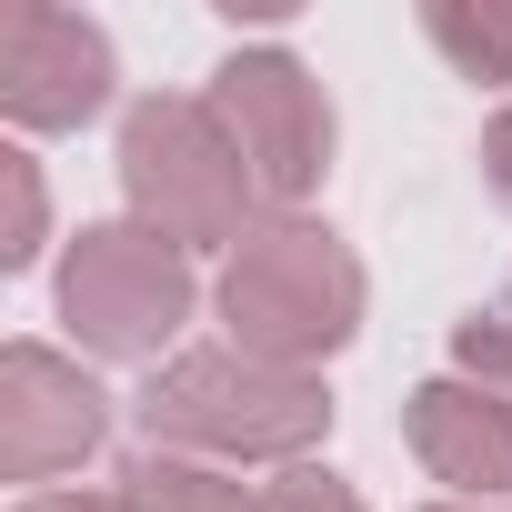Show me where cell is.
Listing matches in <instances>:
<instances>
[{
    "mask_svg": "<svg viewBox=\"0 0 512 512\" xmlns=\"http://www.w3.org/2000/svg\"><path fill=\"white\" fill-rule=\"evenodd\" d=\"M201 101L221 111V131L251 161V191L262 201H302L332 171V101L292 51H231Z\"/></svg>",
    "mask_w": 512,
    "mask_h": 512,
    "instance_id": "5b68a950",
    "label": "cell"
},
{
    "mask_svg": "<svg viewBox=\"0 0 512 512\" xmlns=\"http://www.w3.org/2000/svg\"><path fill=\"white\" fill-rule=\"evenodd\" d=\"M121 512H262V492H241L231 472H211L191 452H141L121 472Z\"/></svg>",
    "mask_w": 512,
    "mask_h": 512,
    "instance_id": "9c48e42d",
    "label": "cell"
},
{
    "mask_svg": "<svg viewBox=\"0 0 512 512\" xmlns=\"http://www.w3.org/2000/svg\"><path fill=\"white\" fill-rule=\"evenodd\" d=\"M402 432H412V452H422L432 482H452L472 502H502L512 492V402L492 382H472V372L422 382L412 412H402Z\"/></svg>",
    "mask_w": 512,
    "mask_h": 512,
    "instance_id": "ba28073f",
    "label": "cell"
},
{
    "mask_svg": "<svg viewBox=\"0 0 512 512\" xmlns=\"http://www.w3.org/2000/svg\"><path fill=\"white\" fill-rule=\"evenodd\" d=\"M21 512H121V492H31Z\"/></svg>",
    "mask_w": 512,
    "mask_h": 512,
    "instance_id": "9a60e30c",
    "label": "cell"
},
{
    "mask_svg": "<svg viewBox=\"0 0 512 512\" xmlns=\"http://www.w3.org/2000/svg\"><path fill=\"white\" fill-rule=\"evenodd\" d=\"M31 262H41V161L0 151V272H31Z\"/></svg>",
    "mask_w": 512,
    "mask_h": 512,
    "instance_id": "8fae6325",
    "label": "cell"
},
{
    "mask_svg": "<svg viewBox=\"0 0 512 512\" xmlns=\"http://www.w3.org/2000/svg\"><path fill=\"white\" fill-rule=\"evenodd\" d=\"M262 512H362V492L342 472H282V482H262Z\"/></svg>",
    "mask_w": 512,
    "mask_h": 512,
    "instance_id": "4fadbf2b",
    "label": "cell"
},
{
    "mask_svg": "<svg viewBox=\"0 0 512 512\" xmlns=\"http://www.w3.org/2000/svg\"><path fill=\"white\" fill-rule=\"evenodd\" d=\"M221 322H231V352H251V362H282V372L332 362L362 332V262H352V241L322 231V221H292V211L262 221L221 262Z\"/></svg>",
    "mask_w": 512,
    "mask_h": 512,
    "instance_id": "7a4b0ae2",
    "label": "cell"
},
{
    "mask_svg": "<svg viewBox=\"0 0 512 512\" xmlns=\"http://www.w3.org/2000/svg\"><path fill=\"white\" fill-rule=\"evenodd\" d=\"M442 512H462V502H442Z\"/></svg>",
    "mask_w": 512,
    "mask_h": 512,
    "instance_id": "2e32d148",
    "label": "cell"
},
{
    "mask_svg": "<svg viewBox=\"0 0 512 512\" xmlns=\"http://www.w3.org/2000/svg\"><path fill=\"white\" fill-rule=\"evenodd\" d=\"M422 31L462 81H502L512 91V0H422Z\"/></svg>",
    "mask_w": 512,
    "mask_h": 512,
    "instance_id": "30bf717a",
    "label": "cell"
},
{
    "mask_svg": "<svg viewBox=\"0 0 512 512\" xmlns=\"http://www.w3.org/2000/svg\"><path fill=\"white\" fill-rule=\"evenodd\" d=\"M111 101V41L81 11H51V0H21L0 11V111L21 131H81Z\"/></svg>",
    "mask_w": 512,
    "mask_h": 512,
    "instance_id": "8992f818",
    "label": "cell"
},
{
    "mask_svg": "<svg viewBox=\"0 0 512 512\" xmlns=\"http://www.w3.org/2000/svg\"><path fill=\"white\" fill-rule=\"evenodd\" d=\"M482 181H492V191L512 201V111H502V121L482 131Z\"/></svg>",
    "mask_w": 512,
    "mask_h": 512,
    "instance_id": "5bb4252c",
    "label": "cell"
},
{
    "mask_svg": "<svg viewBox=\"0 0 512 512\" xmlns=\"http://www.w3.org/2000/svg\"><path fill=\"white\" fill-rule=\"evenodd\" d=\"M101 432H111V402L81 362H61L51 342L0 352V472L11 482H51V472L91 462Z\"/></svg>",
    "mask_w": 512,
    "mask_h": 512,
    "instance_id": "52a82bcc",
    "label": "cell"
},
{
    "mask_svg": "<svg viewBox=\"0 0 512 512\" xmlns=\"http://www.w3.org/2000/svg\"><path fill=\"white\" fill-rule=\"evenodd\" d=\"M452 362L472 372V382H492V392H512V282L472 312V322H452Z\"/></svg>",
    "mask_w": 512,
    "mask_h": 512,
    "instance_id": "7c38bea8",
    "label": "cell"
},
{
    "mask_svg": "<svg viewBox=\"0 0 512 512\" xmlns=\"http://www.w3.org/2000/svg\"><path fill=\"white\" fill-rule=\"evenodd\" d=\"M121 191H131V221H151L161 241L181 251H211V241H251V161L231 151L221 111L211 101H181V91H151L131 101L121 121Z\"/></svg>",
    "mask_w": 512,
    "mask_h": 512,
    "instance_id": "3957f363",
    "label": "cell"
},
{
    "mask_svg": "<svg viewBox=\"0 0 512 512\" xmlns=\"http://www.w3.org/2000/svg\"><path fill=\"white\" fill-rule=\"evenodd\" d=\"M61 322L101 362H161V342L191 322V251L151 221H91L61 262Z\"/></svg>",
    "mask_w": 512,
    "mask_h": 512,
    "instance_id": "277c9868",
    "label": "cell"
},
{
    "mask_svg": "<svg viewBox=\"0 0 512 512\" xmlns=\"http://www.w3.org/2000/svg\"><path fill=\"white\" fill-rule=\"evenodd\" d=\"M141 432L151 452H201V462H302L332 432V392L322 372H282L251 352H171L141 382Z\"/></svg>",
    "mask_w": 512,
    "mask_h": 512,
    "instance_id": "6da1fadb",
    "label": "cell"
}]
</instances>
